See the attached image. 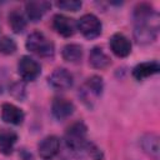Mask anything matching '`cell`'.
<instances>
[{
	"label": "cell",
	"instance_id": "cell-3",
	"mask_svg": "<svg viewBox=\"0 0 160 160\" xmlns=\"http://www.w3.org/2000/svg\"><path fill=\"white\" fill-rule=\"evenodd\" d=\"M102 90H104L102 79L98 75H92L88 78L85 82L81 85L79 90V96L88 108H92L96 104V101L100 99Z\"/></svg>",
	"mask_w": 160,
	"mask_h": 160
},
{
	"label": "cell",
	"instance_id": "cell-18",
	"mask_svg": "<svg viewBox=\"0 0 160 160\" xmlns=\"http://www.w3.org/2000/svg\"><path fill=\"white\" fill-rule=\"evenodd\" d=\"M61 56L68 62H79L82 58V46L79 44H68L62 48Z\"/></svg>",
	"mask_w": 160,
	"mask_h": 160
},
{
	"label": "cell",
	"instance_id": "cell-13",
	"mask_svg": "<svg viewBox=\"0 0 160 160\" xmlns=\"http://www.w3.org/2000/svg\"><path fill=\"white\" fill-rule=\"evenodd\" d=\"M159 70H160V65L158 61H144L138 64L132 69V76L140 81L158 74Z\"/></svg>",
	"mask_w": 160,
	"mask_h": 160
},
{
	"label": "cell",
	"instance_id": "cell-6",
	"mask_svg": "<svg viewBox=\"0 0 160 160\" xmlns=\"http://www.w3.org/2000/svg\"><path fill=\"white\" fill-rule=\"evenodd\" d=\"M18 72L24 81H34L40 75L41 66L36 60L25 55L18 62Z\"/></svg>",
	"mask_w": 160,
	"mask_h": 160
},
{
	"label": "cell",
	"instance_id": "cell-4",
	"mask_svg": "<svg viewBox=\"0 0 160 160\" xmlns=\"http://www.w3.org/2000/svg\"><path fill=\"white\" fill-rule=\"evenodd\" d=\"M26 49L41 58H51L55 52L54 44L40 31H34L28 36Z\"/></svg>",
	"mask_w": 160,
	"mask_h": 160
},
{
	"label": "cell",
	"instance_id": "cell-5",
	"mask_svg": "<svg viewBox=\"0 0 160 160\" xmlns=\"http://www.w3.org/2000/svg\"><path fill=\"white\" fill-rule=\"evenodd\" d=\"M76 28L86 39H95L101 34L102 25L94 14H85L78 20Z\"/></svg>",
	"mask_w": 160,
	"mask_h": 160
},
{
	"label": "cell",
	"instance_id": "cell-23",
	"mask_svg": "<svg viewBox=\"0 0 160 160\" xmlns=\"http://www.w3.org/2000/svg\"><path fill=\"white\" fill-rule=\"evenodd\" d=\"M85 151H88V154L90 155V158H91V159H94V160H102V152H101V151H100V149H99V148H96L94 144L88 142Z\"/></svg>",
	"mask_w": 160,
	"mask_h": 160
},
{
	"label": "cell",
	"instance_id": "cell-22",
	"mask_svg": "<svg viewBox=\"0 0 160 160\" xmlns=\"http://www.w3.org/2000/svg\"><path fill=\"white\" fill-rule=\"evenodd\" d=\"M10 92L14 98L22 100L25 98V85L22 82H14L10 88Z\"/></svg>",
	"mask_w": 160,
	"mask_h": 160
},
{
	"label": "cell",
	"instance_id": "cell-7",
	"mask_svg": "<svg viewBox=\"0 0 160 160\" xmlns=\"http://www.w3.org/2000/svg\"><path fill=\"white\" fill-rule=\"evenodd\" d=\"M48 81L52 89L64 91V90H68L72 86L74 78L69 70H66L64 68H58L49 75Z\"/></svg>",
	"mask_w": 160,
	"mask_h": 160
},
{
	"label": "cell",
	"instance_id": "cell-9",
	"mask_svg": "<svg viewBox=\"0 0 160 160\" xmlns=\"http://www.w3.org/2000/svg\"><path fill=\"white\" fill-rule=\"evenodd\" d=\"M59 150H60V140L55 135L44 138L39 142V146H38L39 155L44 160H50V159L55 158L59 154Z\"/></svg>",
	"mask_w": 160,
	"mask_h": 160
},
{
	"label": "cell",
	"instance_id": "cell-15",
	"mask_svg": "<svg viewBox=\"0 0 160 160\" xmlns=\"http://www.w3.org/2000/svg\"><path fill=\"white\" fill-rule=\"evenodd\" d=\"M18 141V134L10 129H0V152L10 155Z\"/></svg>",
	"mask_w": 160,
	"mask_h": 160
},
{
	"label": "cell",
	"instance_id": "cell-17",
	"mask_svg": "<svg viewBox=\"0 0 160 160\" xmlns=\"http://www.w3.org/2000/svg\"><path fill=\"white\" fill-rule=\"evenodd\" d=\"M89 62L95 69H105L110 65L111 60H110L109 55L101 48L95 46L91 49V51L89 54Z\"/></svg>",
	"mask_w": 160,
	"mask_h": 160
},
{
	"label": "cell",
	"instance_id": "cell-16",
	"mask_svg": "<svg viewBox=\"0 0 160 160\" xmlns=\"http://www.w3.org/2000/svg\"><path fill=\"white\" fill-rule=\"evenodd\" d=\"M141 148L152 160H159V138H158V135H155L152 132L145 134L141 139Z\"/></svg>",
	"mask_w": 160,
	"mask_h": 160
},
{
	"label": "cell",
	"instance_id": "cell-1",
	"mask_svg": "<svg viewBox=\"0 0 160 160\" xmlns=\"http://www.w3.org/2000/svg\"><path fill=\"white\" fill-rule=\"evenodd\" d=\"M134 38L139 44L152 42L159 31V14L146 2L138 4L134 9Z\"/></svg>",
	"mask_w": 160,
	"mask_h": 160
},
{
	"label": "cell",
	"instance_id": "cell-12",
	"mask_svg": "<svg viewBox=\"0 0 160 160\" xmlns=\"http://www.w3.org/2000/svg\"><path fill=\"white\" fill-rule=\"evenodd\" d=\"M1 119L11 125H20L25 119L24 111L14 104L4 102L1 105Z\"/></svg>",
	"mask_w": 160,
	"mask_h": 160
},
{
	"label": "cell",
	"instance_id": "cell-10",
	"mask_svg": "<svg viewBox=\"0 0 160 160\" xmlns=\"http://www.w3.org/2000/svg\"><path fill=\"white\" fill-rule=\"evenodd\" d=\"M75 110L74 104L65 98H55L51 102V114L58 120H64L72 115Z\"/></svg>",
	"mask_w": 160,
	"mask_h": 160
},
{
	"label": "cell",
	"instance_id": "cell-14",
	"mask_svg": "<svg viewBox=\"0 0 160 160\" xmlns=\"http://www.w3.org/2000/svg\"><path fill=\"white\" fill-rule=\"evenodd\" d=\"M50 9V4L46 1H29L25 4V12L29 20L36 22L39 21L45 12Z\"/></svg>",
	"mask_w": 160,
	"mask_h": 160
},
{
	"label": "cell",
	"instance_id": "cell-8",
	"mask_svg": "<svg viewBox=\"0 0 160 160\" xmlns=\"http://www.w3.org/2000/svg\"><path fill=\"white\" fill-rule=\"evenodd\" d=\"M52 28L54 30L60 34L61 36L70 38L76 31V21L69 16H65L62 14H56L52 18Z\"/></svg>",
	"mask_w": 160,
	"mask_h": 160
},
{
	"label": "cell",
	"instance_id": "cell-2",
	"mask_svg": "<svg viewBox=\"0 0 160 160\" xmlns=\"http://www.w3.org/2000/svg\"><path fill=\"white\" fill-rule=\"evenodd\" d=\"M66 146L72 152L85 151L88 145V128L82 121L72 122L65 131Z\"/></svg>",
	"mask_w": 160,
	"mask_h": 160
},
{
	"label": "cell",
	"instance_id": "cell-19",
	"mask_svg": "<svg viewBox=\"0 0 160 160\" xmlns=\"http://www.w3.org/2000/svg\"><path fill=\"white\" fill-rule=\"evenodd\" d=\"M8 20H9V25L11 28V30L15 32V34H20L25 30L26 28V20H25V16L18 10V9H14L12 11H10L9 16H8Z\"/></svg>",
	"mask_w": 160,
	"mask_h": 160
},
{
	"label": "cell",
	"instance_id": "cell-20",
	"mask_svg": "<svg viewBox=\"0 0 160 160\" xmlns=\"http://www.w3.org/2000/svg\"><path fill=\"white\" fill-rule=\"evenodd\" d=\"M16 51V42L9 36L0 38V52L4 55H11Z\"/></svg>",
	"mask_w": 160,
	"mask_h": 160
},
{
	"label": "cell",
	"instance_id": "cell-11",
	"mask_svg": "<svg viewBox=\"0 0 160 160\" xmlns=\"http://www.w3.org/2000/svg\"><path fill=\"white\" fill-rule=\"evenodd\" d=\"M109 45L111 51L118 58H125L131 52V42L124 34H120V32L114 34L110 38Z\"/></svg>",
	"mask_w": 160,
	"mask_h": 160
},
{
	"label": "cell",
	"instance_id": "cell-21",
	"mask_svg": "<svg viewBox=\"0 0 160 160\" xmlns=\"http://www.w3.org/2000/svg\"><path fill=\"white\" fill-rule=\"evenodd\" d=\"M81 5H82L81 1H78V0H65V1L56 2V6L65 11H78L81 8Z\"/></svg>",
	"mask_w": 160,
	"mask_h": 160
}]
</instances>
